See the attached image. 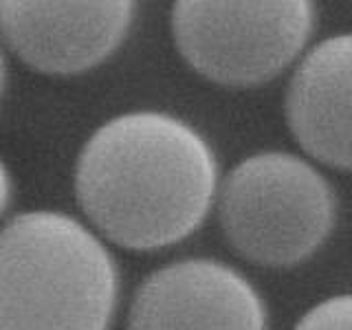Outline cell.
Listing matches in <instances>:
<instances>
[{"label": "cell", "mask_w": 352, "mask_h": 330, "mask_svg": "<svg viewBox=\"0 0 352 330\" xmlns=\"http://www.w3.org/2000/svg\"><path fill=\"white\" fill-rule=\"evenodd\" d=\"M218 163L209 143L165 113H126L97 128L77 157L75 196L93 227L130 251L190 238L212 209Z\"/></svg>", "instance_id": "6da1fadb"}, {"label": "cell", "mask_w": 352, "mask_h": 330, "mask_svg": "<svg viewBox=\"0 0 352 330\" xmlns=\"http://www.w3.org/2000/svg\"><path fill=\"white\" fill-rule=\"evenodd\" d=\"M119 271L73 216L18 214L0 227V330H108Z\"/></svg>", "instance_id": "7a4b0ae2"}, {"label": "cell", "mask_w": 352, "mask_h": 330, "mask_svg": "<svg viewBox=\"0 0 352 330\" xmlns=\"http://www.w3.org/2000/svg\"><path fill=\"white\" fill-rule=\"evenodd\" d=\"M223 234L242 258L293 267L328 240L337 220L333 187L289 152H260L227 174L218 198Z\"/></svg>", "instance_id": "3957f363"}, {"label": "cell", "mask_w": 352, "mask_h": 330, "mask_svg": "<svg viewBox=\"0 0 352 330\" xmlns=\"http://www.w3.org/2000/svg\"><path fill=\"white\" fill-rule=\"evenodd\" d=\"M313 31V7L289 3L181 0L172 9L176 49L207 80L258 86L289 66Z\"/></svg>", "instance_id": "277c9868"}, {"label": "cell", "mask_w": 352, "mask_h": 330, "mask_svg": "<svg viewBox=\"0 0 352 330\" xmlns=\"http://www.w3.org/2000/svg\"><path fill=\"white\" fill-rule=\"evenodd\" d=\"M135 3L0 0V36L20 62L47 75L91 71L126 40Z\"/></svg>", "instance_id": "5b68a950"}, {"label": "cell", "mask_w": 352, "mask_h": 330, "mask_svg": "<svg viewBox=\"0 0 352 330\" xmlns=\"http://www.w3.org/2000/svg\"><path fill=\"white\" fill-rule=\"evenodd\" d=\"M126 330H267L256 289L227 264L179 260L139 284Z\"/></svg>", "instance_id": "8992f818"}, {"label": "cell", "mask_w": 352, "mask_h": 330, "mask_svg": "<svg viewBox=\"0 0 352 330\" xmlns=\"http://www.w3.org/2000/svg\"><path fill=\"white\" fill-rule=\"evenodd\" d=\"M284 110L293 137L313 159L352 170V33L319 42L306 55Z\"/></svg>", "instance_id": "52a82bcc"}, {"label": "cell", "mask_w": 352, "mask_h": 330, "mask_svg": "<svg viewBox=\"0 0 352 330\" xmlns=\"http://www.w3.org/2000/svg\"><path fill=\"white\" fill-rule=\"evenodd\" d=\"M293 330H352V293L313 306Z\"/></svg>", "instance_id": "ba28073f"}, {"label": "cell", "mask_w": 352, "mask_h": 330, "mask_svg": "<svg viewBox=\"0 0 352 330\" xmlns=\"http://www.w3.org/2000/svg\"><path fill=\"white\" fill-rule=\"evenodd\" d=\"M9 203H11V179H9L5 163L0 161V218L7 212Z\"/></svg>", "instance_id": "9c48e42d"}, {"label": "cell", "mask_w": 352, "mask_h": 330, "mask_svg": "<svg viewBox=\"0 0 352 330\" xmlns=\"http://www.w3.org/2000/svg\"><path fill=\"white\" fill-rule=\"evenodd\" d=\"M3 88H5V58L3 51H0V95H3Z\"/></svg>", "instance_id": "30bf717a"}]
</instances>
